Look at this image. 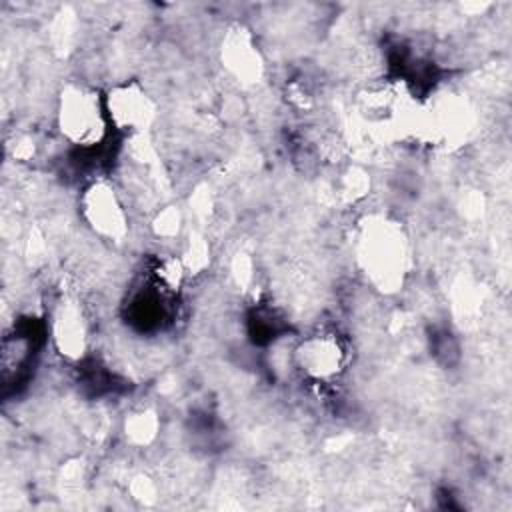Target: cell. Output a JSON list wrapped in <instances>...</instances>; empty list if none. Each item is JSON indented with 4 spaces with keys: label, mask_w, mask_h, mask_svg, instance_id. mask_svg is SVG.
Returning <instances> with one entry per match:
<instances>
[{
    "label": "cell",
    "mask_w": 512,
    "mask_h": 512,
    "mask_svg": "<svg viewBox=\"0 0 512 512\" xmlns=\"http://www.w3.org/2000/svg\"><path fill=\"white\" fill-rule=\"evenodd\" d=\"M104 104L110 126L134 136L144 134L156 118L152 96L134 80L114 86L104 96Z\"/></svg>",
    "instance_id": "3957f363"
},
{
    "label": "cell",
    "mask_w": 512,
    "mask_h": 512,
    "mask_svg": "<svg viewBox=\"0 0 512 512\" xmlns=\"http://www.w3.org/2000/svg\"><path fill=\"white\" fill-rule=\"evenodd\" d=\"M56 120L60 134L78 148L98 146L110 124L104 98L82 82H70L62 88Z\"/></svg>",
    "instance_id": "7a4b0ae2"
},
{
    "label": "cell",
    "mask_w": 512,
    "mask_h": 512,
    "mask_svg": "<svg viewBox=\"0 0 512 512\" xmlns=\"http://www.w3.org/2000/svg\"><path fill=\"white\" fill-rule=\"evenodd\" d=\"M346 352L334 332H316L302 338L292 350V364L312 380H332L344 368Z\"/></svg>",
    "instance_id": "5b68a950"
},
{
    "label": "cell",
    "mask_w": 512,
    "mask_h": 512,
    "mask_svg": "<svg viewBox=\"0 0 512 512\" xmlns=\"http://www.w3.org/2000/svg\"><path fill=\"white\" fill-rule=\"evenodd\" d=\"M152 228L156 232V236L162 238H174L180 234L182 228V214L176 206H166L162 208L156 218L152 220Z\"/></svg>",
    "instance_id": "30bf717a"
},
{
    "label": "cell",
    "mask_w": 512,
    "mask_h": 512,
    "mask_svg": "<svg viewBox=\"0 0 512 512\" xmlns=\"http://www.w3.org/2000/svg\"><path fill=\"white\" fill-rule=\"evenodd\" d=\"M156 432H158V418H156V412H152V410L134 412L126 420V436L134 444L152 442L156 438Z\"/></svg>",
    "instance_id": "ba28073f"
},
{
    "label": "cell",
    "mask_w": 512,
    "mask_h": 512,
    "mask_svg": "<svg viewBox=\"0 0 512 512\" xmlns=\"http://www.w3.org/2000/svg\"><path fill=\"white\" fill-rule=\"evenodd\" d=\"M86 224L106 240H122L128 232V212L112 184L92 182L80 200Z\"/></svg>",
    "instance_id": "277c9868"
},
{
    "label": "cell",
    "mask_w": 512,
    "mask_h": 512,
    "mask_svg": "<svg viewBox=\"0 0 512 512\" xmlns=\"http://www.w3.org/2000/svg\"><path fill=\"white\" fill-rule=\"evenodd\" d=\"M222 62L242 82H258L262 74V58L248 30L234 26L222 42Z\"/></svg>",
    "instance_id": "52a82bcc"
},
{
    "label": "cell",
    "mask_w": 512,
    "mask_h": 512,
    "mask_svg": "<svg viewBox=\"0 0 512 512\" xmlns=\"http://www.w3.org/2000/svg\"><path fill=\"white\" fill-rule=\"evenodd\" d=\"M358 260L376 288L384 292L400 288L410 260L402 226L386 218H372L360 232Z\"/></svg>",
    "instance_id": "6da1fadb"
},
{
    "label": "cell",
    "mask_w": 512,
    "mask_h": 512,
    "mask_svg": "<svg viewBox=\"0 0 512 512\" xmlns=\"http://www.w3.org/2000/svg\"><path fill=\"white\" fill-rule=\"evenodd\" d=\"M186 272H200L206 268L208 264V244L204 242V238L194 236L188 240L182 256H180Z\"/></svg>",
    "instance_id": "9c48e42d"
},
{
    "label": "cell",
    "mask_w": 512,
    "mask_h": 512,
    "mask_svg": "<svg viewBox=\"0 0 512 512\" xmlns=\"http://www.w3.org/2000/svg\"><path fill=\"white\" fill-rule=\"evenodd\" d=\"M52 340L58 352L70 360H78L86 354L88 324L80 304L72 298H64L52 312Z\"/></svg>",
    "instance_id": "8992f818"
}]
</instances>
